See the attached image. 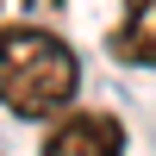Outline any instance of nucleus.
<instances>
[{
	"mask_svg": "<svg viewBox=\"0 0 156 156\" xmlns=\"http://www.w3.org/2000/svg\"><path fill=\"white\" fill-rule=\"evenodd\" d=\"M81 94V62L44 25H0V106L12 119H62Z\"/></svg>",
	"mask_w": 156,
	"mask_h": 156,
	"instance_id": "f257e3e1",
	"label": "nucleus"
},
{
	"mask_svg": "<svg viewBox=\"0 0 156 156\" xmlns=\"http://www.w3.org/2000/svg\"><path fill=\"white\" fill-rule=\"evenodd\" d=\"M37 156H125V125L112 112H69L62 125H50Z\"/></svg>",
	"mask_w": 156,
	"mask_h": 156,
	"instance_id": "f03ea898",
	"label": "nucleus"
},
{
	"mask_svg": "<svg viewBox=\"0 0 156 156\" xmlns=\"http://www.w3.org/2000/svg\"><path fill=\"white\" fill-rule=\"evenodd\" d=\"M106 44L131 69H156V0H125V19L112 25Z\"/></svg>",
	"mask_w": 156,
	"mask_h": 156,
	"instance_id": "7ed1b4c3",
	"label": "nucleus"
}]
</instances>
